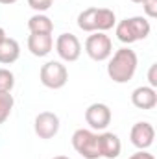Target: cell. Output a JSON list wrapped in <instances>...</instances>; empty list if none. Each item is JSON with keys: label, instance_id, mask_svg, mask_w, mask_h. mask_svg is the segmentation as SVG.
Masks as SVG:
<instances>
[{"label": "cell", "instance_id": "cell-17", "mask_svg": "<svg viewBox=\"0 0 157 159\" xmlns=\"http://www.w3.org/2000/svg\"><path fill=\"white\" fill-rule=\"evenodd\" d=\"M15 100L11 93H0V124H4L6 120L9 119L11 111H13Z\"/></svg>", "mask_w": 157, "mask_h": 159}, {"label": "cell", "instance_id": "cell-23", "mask_svg": "<svg viewBox=\"0 0 157 159\" xmlns=\"http://www.w3.org/2000/svg\"><path fill=\"white\" fill-rule=\"evenodd\" d=\"M17 0H0V4H4V6H9V4H15Z\"/></svg>", "mask_w": 157, "mask_h": 159}, {"label": "cell", "instance_id": "cell-21", "mask_svg": "<svg viewBox=\"0 0 157 159\" xmlns=\"http://www.w3.org/2000/svg\"><path fill=\"white\" fill-rule=\"evenodd\" d=\"M148 81H150V87H157V63H154L148 70Z\"/></svg>", "mask_w": 157, "mask_h": 159}, {"label": "cell", "instance_id": "cell-19", "mask_svg": "<svg viewBox=\"0 0 157 159\" xmlns=\"http://www.w3.org/2000/svg\"><path fill=\"white\" fill-rule=\"evenodd\" d=\"M52 4H54V0H28V6H30L34 11H37V13L48 11V9L52 7Z\"/></svg>", "mask_w": 157, "mask_h": 159}, {"label": "cell", "instance_id": "cell-2", "mask_svg": "<svg viewBox=\"0 0 157 159\" xmlns=\"http://www.w3.org/2000/svg\"><path fill=\"white\" fill-rule=\"evenodd\" d=\"M115 26H117V30H115L117 39L124 44H131L135 41L146 39L152 32L150 20L146 17H129V19L120 20Z\"/></svg>", "mask_w": 157, "mask_h": 159}, {"label": "cell", "instance_id": "cell-18", "mask_svg": "<svg viewBox=\"0 0 157 159\" xmlns=\"http://www.w3.org/2000/svg\"><path fill=\"white\" fill-rule=\"evenodd\" d=\"M15 87V74L9 69H0V93H11Z\"/></svg>", "mask_w": 157, "mask_h": 159}, {"label": "cell", "instance_id": "cell-11", "mask_svg": "<svg viewBox=\"0 0 157 159\" xmlns=\"http://www.w3.org/2000/svg\"><path fill=\"white\" fill-rule=\"evenodd\" d=\"M131 104L137 109H154L157 106V91L150 85H141L131 93Z\"/></svg>", "mask_w": 157, "mask_h": 159}, {"label": "cell", "instance_id": "cell-8", "mask_svg": "<svg viewBox=\"0 0 157 159\" xmlns=\"http://www.w3.org/2000/svg\"><path fill=\"white\" fill-rule=\"evenodd\" d=\"M59 117L52 111H41L34 120V131L39 139H52L59 131Z\"/></svg>", "mask_w": 157, "mask_h": 159}, {"label": "cell", "instance_id": "cell-7", "mask_svg": "<svg viewBox=\"0 0 157 159\" xmlns=\"http://www.w3.org/2000/svg\"><path fill=\"white\" fill-rule=\"evenodd\" d=\"M111 109L107 104H102V102H94L91 104L87 109H85V122L92 128V129H105L109 124H111Z\"/></svg>", "mask_w": 157, "mask_h": 159}, {"label": "cell", "instance_id": "cell-4", "mask_svg": "<svg viewBox=\"0 0 157 159\" xmlns=\"http://www.w3.org/2000/svg\"><path fill=\"white\" fill-rule=\"evenodd\" d=\"M85 54L92 61H105L113 54V41L104 32H92L85 39Z\"/></svg>", "mask_w": 157, "mask_h": 159}, {"label": "cell", "instance_id": "cell-6", "mask_svg": "<svg viewBox=\"0 0 157 159\" xmlns=\"http://www.w3.org/2000/svg\"><path fill=\"white\" fill-rule=\"evenodd\" d=\"M56 52L63 61L74 63L81 56V43L74 34H61L56 39Z\"/></svg>", "mask_w": 157, "mask_h": 159}, {"label": "cell", "instance_id": "cell-1", "mask_svg": "<svg viewBox=\"0 0 157 159\" xmlns=\"http://www.w3.org/2000/svg\"><path fill=\"white\" fill-rule=\"evenodd\" d=\"M137 65H139V57L135 50L128 46L118 48L115 54H111V59L107 63V76L115 83H128L135 76Z\"/></svg>", "mask_w": 157, "mask_h": 159}, {"label": "cell", "instance_id": "cell-25", "mask_svg": "<svg viewBox=\"0 0 157 159\" xmlns=\"http://www.w3.org/2000/svg\"><path fill=\"white\" fill-rule=\"evenodd\" d=\"M52 159H70V157H67V156H56V157H52Z\"/></svg>", "mask_w": 157, "mask_h": 159}, {"label": "cell", "instance_id": "cell-24", "mask_svg": "<svg viewBox=\"0 0 157 159\" xmlns=\"http://www.w3.org/2000/svg\"><path fill=\"white\" fill-rule=\"evenodd\" d=\"M6 37H7V35H6V30H4V28H0V41H4Z\"/></svg>", "mask_w": 157, "mask_h": 159}, {"label": "cell", "instance_id": "cell-12", "mask_svg": "<svg viewBox=\"0 0 157 159\" xmlns=\"http://www.w3.org/2000/svg\"><path fill=\"white\" fill-rule=\"evenodd\" d=\"M54 48V37L52 34H30L28 37V50L35 57H44Z\"/></svg>", "mask_w": 157, "mask_h": 159}, {"label": "cell", "instance_id": "cell-10", "mask_svg": "<svg viewBox=\"0 0 157 159\" xmlns=\"http://www.w3.org/2000/svg\"><path fill=\"white\" fill-rule=\"evenodd\" d=\"M98 146H100V156L107 159H118L122 152V143L117 133L104 131L98 135Z\"/></svg>", "mask_w": 157, "mask_h": 159}, {"label": "cell", "instance_id": "cell-22", "mask_svg": "<svg viewBox=\"0 0 157 159\" xmlns=\"http://www.w3.org/2000/svg\"><path fill=\"white\" fill-rule=\"evenodd\" d=\"M128 159H155L150 152H146V150H139L137 154H133V156H129Z\"/></svg>", "mask_w": 157, "mask_h": 159}, {"label": "cell", "instance_id": "cell-20", "mask_svg": "<svg viewBox=\"0 0 157 159\" xmlns=\"http://www.w3.org/2000/svg\"><path fill=\"white\" fill-rule=\"evenodd\" d=\"M142 9L146 13L148 19H155L157 17V0H142Z\"/></svg>", "mask_w": 157, "mask_h": 159}, {"label": "cell", "instance_id": "cell-14", "mask_svg": "<svg viewBox=\"0 0 157 159\" xmlns=\"http://www.w3.org/2000/svg\"><path fill=\"white\" fill-rule=\"evenodd\" d=\"M28 30H30V34H52L54 32V22L44 13H35L28 20Z\"/></svg>", "mask_w": 157, "mask_h": 159}, {"label": "cell", "instance_id": "cell-15", "mask_svg": "<svg viewBox=\"0 0 157 159\" xmlns=\"http://www.w3.org/2000/svg\"><path fill=\"white\" fill-rule=\"evenodd\" d=\"M117 24V15L109 7H98L96 9V32H107Z\"/></svg>", "mask_w": 157, "mask_h": 159}, {"label": "cell", "instance_id": "cell-13", "mask_svg": "<svg viewBox=\"0 0 157 159\" xmlns=\"http://www.w3.org/2000/svg\"><path fill=\"white\" fill-rule=\"evenodd\" d=\"M20 56V44L13 37H6L0 41V63L2 65H11L19 59Z\"/></svg>", "mask_w": 157, "mask_h": 159}, {"label": "cell", "instance_id": "cell-16", "mask_svg": "<svg viewBox=\"0 0 157 159\" xmlns=\"http://www.w3.org/2000/svg\"><path fill=\"white\" fill-rule=\"evenodd\" d=\"M96 9L98 7H87L83 9L78 15V28L87 32V34H92L96 32Z\"/></svg>", "mask_w": 157, "mask_h": 159}, {"label": "cell", "instance_id": "cell-5", "mask_svg": "<svg viewBox=\"0 0 157 159\" xmlns=\"http://www.w3.org/2000/svg\"><path fill=\"white\" fill-rule=\"evenodd\" d=\"M39 80L48 89H61L69 81V70L61 61H46L39 70Z\"/></svg>", "mask_w": 157, "mask_h": 159}, {"label": "cell", "instance_id": "cell-3", "mask_svg": "<svg viewBox=\"0 0 157 159\" xmlns=\"http://www.w3.org/2000/svg\"><path fill=\"white\" fill-rule=\"evenodd\" d=\"M72 148L85 159H98L100 156V146H98V135L91 129L79 128L72 133Z\"/></svg>", "mask_w": 157, "mask_h": 159}, {"label": "cell", "instance_id": "cell-9", "mask_svg": "<svg viewBox=\"0 0 157 159\" xmlns=\"http://www.w3.org/2000/svg\"><path fill=\"white\" fill-rule=\"evenodd\" d=\"M155 139V129L150 122H137L133 124L131 131H129V141L135 148L139 150H148L154 144Z\"/></svg>", "mask_w": 157, "mask_h": 159}, {"label": "cell", "instance_id": "cell-26", "mask_svg": "<svg viewBox=\"0 0 157 159\" xmlns=\"http://www.w3.org/2000/svg\"><path fill=\"white\" fill-rule=\"evenodd\" d=\"M131 2H135V4H141V2H142V0H131Z\"/></svg>", "mask_w": 157, "mask_h": 159}]
</instances>
